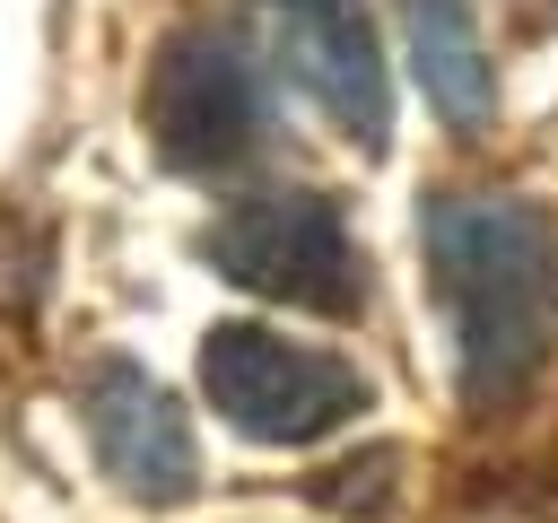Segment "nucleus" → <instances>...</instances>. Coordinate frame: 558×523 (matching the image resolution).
Instances as JSON below:
<instances>
[{
  "mask_svg": "<svg viewBox=\"0 0 558 523\" xmlns=\"http://www.w3.org/2000/svg\"><path fill=\"white\" fill-rule=\"evenodd\" d=\"M401 35H410V70L427 87V105L453 131H480L497 113V61L480 44V9L471 0H392Z\"/></svg>",
  "mask_w": 558,
  "mask_h": 523,
  "instance_id": "obj_7",
  "label": "nucleus"
},
{
  "mask_svg": "<svg viewBox=\"0 0 558 523\" xmlns=\"http://www.w3.org/2000/svg\"><path fill=\"white\" fill-rule=\"evenodd\" d=\"M201 392L253 445H314L366 410V375L331 349H305L262 323H218L201 340Z\"/></svg>",
  "mask_w": 558,
  "mask_h": 523,
  "instance_id": "obj_3",
  "label": "nucleus"
},
{
  "mask_svg": "<svg viewBox=\"0 0 558 523\" xmlns=\"http://www.w3.org/2000/svg\"><path fill=\"white\" fill-rule=\"evenodd\" d=\"M427 279L453 331V384L471 410H514L558 340V227L541 200L453 192L427 200Z\"/></svg>",
  "mask_w": 558,
  "mask_h": 523,
  "instance_id": "obj_1",
  "label": "nucleus"
},
{
  "mask_svg": "<svg viewBox=\"0 0 558 523\" xmlns=\"http://www.w3.org/2000/svg\"><path fill=\"white\" fill-rule=\"evenodd\" d=\"M201 253L235 288H253L270 305H296V314H323V323H349L366 305V262H357L349 218L323 192H296V183L218 209V227L201 235Z\"/></svg>",
  "mask_w": 558,
  "mask_h": 523,
  "instance_id": "obj_2",
  "label": "nucleus"
},
{
  "mask_svg": "<svg viewBox=\"0 0 558 523\" xmlns=\"http://www.w3.org/2000/svg\"><path fill=\"white\" fill-rule=\"evenodd\" d=\"M78 427L96 445V471L131 497V506H183L201 488V445L192 418L174 410V392L131 366V357H96L78 375Z\"/></svg>",
  "mask_w": 558,
  "mask_h": 523,
  "instance_id": "obj_4",
  "label": "nucleus"
},
{
  "mask_svg": "<svg viewBox=\"0 0 558 523\" xmlns=\"http://www.w3.org/2000/svg\"><path fill=\"white\" fill-rule=\"evenodd\" d=\"M148 139L166 148V166H235L262 139V78L235 44L218 35H174L148 70Z\"/></svg>",
  "mask_w": 558,
  "mask_h": 523,
  "instance_id": "obj_5",
  "label": "nucleus"
},
{
  "mask_svg": "<svg viewBox=\"0 0 558 523\" xmlns=\"http://www.w3.org/2000/svg\"><path fill=\"white\" fill-rule=\"evenodd\" d=\"M288 78L357 139V148H384L392 131V78H384V52H375V26H366V0H253Z\"/></svg>",
  "mask_w": 558,
  "mask_h": 523,
  "instance_id": "obj_6",
  "label": "nucleus"
}]
</instances>
